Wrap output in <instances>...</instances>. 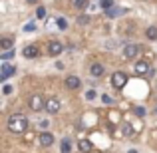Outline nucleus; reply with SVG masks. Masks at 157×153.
Segmentation results:
<instances>
[{"label":"nucleus","instance_id":"nucleus-5","mask_svg":"<svg viewBox=\"0 0 157 153\" xmlns=\"http://www.w3.org/2000/svg\"><path fill=\"white\" fill-rule=\"evenodd\" d=\"M62 52H64V44H62L60 40H52V42L48 44V54H50V56H60Z\"/></svg>","mask_w":157,"mask_h":153},{"label":"nucleus","instance_id":"nucleus-14","mask_svg":"<svg viewBox=\"0 0 157 153\" xmlns=\"http://www.w3.org/2000/svg\"><path fill=\"white\" fill-rule=\"evenodd\" d=\"M60 149H62V153H72V141H70V139H64Z\"/></svg>","mask_w":157,"mask_h":153},{"label":"nucleus","instance_id":"nucleus-24","mask_svg":"<svg viewBox=\"0 0 157 153\" xmlns=\"http://www.w3.org/2000/svg\"><path fill=\"white\" fill-rule=\"evenodd\" d=\"M36 30V24L34 22H30V24H26V26H24V32H34Z\"/></svg>","mask_w":157,"mask_h":153},{"label":"nucleus","instance_id":"nucleus-7","mask_svg":"<svg viewBox=\"0 0 157 153\" xmlns=\"http://www.w3.org/2000/svg\"><path fill=\"white\" fill-rule=\"evenodd\" d=\"M62 107L60 100H56V98H50V100H46V111L48 113H58Z\"/></svg>","mask_w":157,"mask_h":153},{"label":"nucleus","instance_id":"nucleus-23","mask_svg":"<svg viewBox=\"0 0 157 153\" xmlns=\"http://www.w3.org/2000/svg\"><path fill=\"white\" fill-rule=\"evenodd\" d=\"M123 133H125V135H133V129H131L129 123H125V125H123Z\"/></svg>","mask_w":157,"mask_h":153},{"label":"nucleus","instance_id":"nucleus-25","mask_svg":"<svg viewBox=\"0 0 157 153\" xmlns=\"http://www.w3.org/2000/svg\"><path fill=\"white\" fill-rule=\"evenodd\" d=\"M36 16H38V18H44V16H46V10H44V8H38V10H36Z\"/></svg>","mask_w":157,"mask_h":153},{"label":"nucleus","instance_id":"nucleus-17","mask_svg":"<svg viewBox=\"0 0 157 153\" xmlns=\"http://www.w3.org/2000/svg\"><path fill=\"white\" fill-rule=\"evenodd\" d=\"M12 50V40L10 38H2V52Z\"/></svg>","mask_w":157,"mask_h":153},{"label":"nucleus","instance_id":"nucleus-27","mask_svg":"<svg viewBox=\"0 0 157 153\" xmlns=\"http://www.w3.org/2000/svg\"><path fill=\"white\" fill-rule=\"evenodd\" d=\"M86 98H88V100H94V98H96V92H94V90H90V92L86 94Z\"/></svg>","mask_w":157,"mask_h":153},{"label":"nucleus","instance_id":"nucleus-12","mask_svg":"<svg viewBox=\"0 0 157 153\" xmlns=\"http://www.w3.org/2000/svg\"><path fill=\"white\" fill-rule=\"evenodd\" d=\"M22 56L28 58V60H32V58H38V48L36 46H26L22 50Z\"/></svg>","mask_w":157,"mask_h":153},{"label":"nucleus","instance_id":"nucleus-3","mask_svg":"<svg viewBox=\"0 0 157 153\" xmlns=\"http://www.w3.org/2000/svg\"><path fill=\"white\" fill-rule=\"evenodd\" d=\"M125 84H127V74L125 72H113L111 74V86H113V88L121 90Z\"/></svg>","mask_w":157,"mask_h":153},{"label":"nucleus","instance_id":"nucleus-19","mask_svg":"<svg viewBox=\"0 0 157 153\" xmlns=\"http://www.w3.org/2000/svg\"><path fill=\"white\" fill-rule=\"evenodd\" d=\"M0 58H2L4 62L12 60V58H14V50H8V52H2V56H0Z\"/></svg>","mask_w":157,"mask_h":153},{"label":"nucleus","instance_id":"nucleus-22","mask_svg":"<svg viewBox=\"0 0 157 153\" xmlns=\"http://www.w3.org/2000/svg\"><path fill=\"white\" fill-rule=\"evenodd\" d=\"M88 22H90V16H78V24L84 26V24H88Z\"/></svg>","mask_w":157,"mask_h":153},{"label":"nucleus","instance_id":"nucleus-1","mask_svg":"<svg viewBox=\"0 0 157 153\" xmlns=\"http://www.w3.org/2000/svg\"><path fill=\"white\" fill-rule=\"evenodd\" d=\"M8 131H12V133H24L28 127V117L24 113H14L8 117Z\"/></svg>","mask_w":157,"mask_h":153},{"label":"nucleus","instance_id":"nucleus-9","mask_svg":"<svg viewBox=\"0 0 157 153\" xmlns=\"http://www.w3.org/2000/svg\"><path fill=\"white\" fill-rule=\"evenodd\" d=\"M54 143V135L50 133V131H42L40 133V145L42 147H50Z\"/></svg>","mask_w":157,"mask_h":153},{"label":"nucleus","instance_id":"nucleus-29","mask_svg":"<svg viewBox=\"0 0 157 153\" xmlns=\"http://www.w3.org/2000/svg\"><path fill=\"white\" fill-rule=\"evenodd\" d=\"M28 2H30V4H32V2H38V0H28Z\"/></svg>","mask_w":157,"mask_h":153},{"label":"nucleus","instance_id":"nucleus-4","mask_svg":"<svg viewBox=\"0 0 157 153\" xmlns=\"http://www.w3.org/2000/svg\"><path fill=\"white\" fill-rule=\"evenodd\" d=\"M139 54H141V48H139L137 44H127V46L123 48V58H125V60H133Z\"/></svg>","mask_w":157,"mask_h":153},{"label":"nucleus","instance_id":"nucleus-10","mask_svg":"<svg viewBox=\"0 0 157 153\" xmlns=\"http://www.w3.org/2000/svg\"><path fill=\"white\" fill-rule=\"evenodd\" d=\"M78 147H80L82 153H92L94 151V143L88 141V139H80V141H78Z\"/></svg>","mask_w":157,"mask_h":153},{"label":"nucleus","instance_id":"nucleus-2","mask_svg":"<svg viewBox=\"0 0 157 153\" xmlns=\"http://www.w3.org/2000/svg\"><path fill=\"white\" fill-rule=\"evenodd\" d=\"M28 107H30L32 111L46 109V100H44L42 96H38V94H34V96H30V100H28Z\"/></svg>","mask_w":157,"mask_h":153},{"label":"nucleus","instance_id":"nucleus-30","mask_svg":"<svg viewBox=\"0 0 157 153\" xmlns=\"http://www.w3.org/2000/svg\"><path fill=\"white\" fill-rule=\"evenodd\" d=\"M129 153H137V151H135V149H131V151H129Z\"/></svg>","mask_w":157,"mask_h":153},{"label":"nucleus","instance_id":"nucleus-13","mask_svg":"<svg viewBox=\"0 0 157 153\" xmlns=\"http://www.w3.org/2000/svg\"><path fill=\"white\" fill-rule=\"evenodd\" d=\"M90 74H92L94 78H100L101 74H104V66L101 64H94L92 68H90Z\"/></svg>","mask_w":157,"mask_h":153},{"label":"nucleus","instance_id":"nucleus-20","mask_svg":"<svg viewBox=\"0 0 157 153\" xmlns=\"http://www.w3.org/2000/svg\"><path fill=\"white\" fill-rule=\"evenodd\" d=\"M56 24H58V28H60V30H66V28H68V22H66V18H58Z\"/></svg>","mask_w":157,"mask_h":153},{"label":"nucleus","instance_id":"nucleus-15","mask_svg":"<svg viewBox=\"0 0 157 153\" xmlns=\"http://www.w3.org/2000/svg\"><path fill=\"white\" fill-rule=\"evenodd\" d=\"M145 36L149 40H157V26H149V28H147V32H145Z\"/></svg>","mask_w":157,"mask_h":153},{"label":"nucleus","instance_id":"nucleus-28","mask_svg":"<svg viewBox=\"0 0 157 153\" xmlns=\"http://www.w3.org/2000/svg\"><path fill=\"white\" fill-rule=\"evenodd\" d=\"M135 113H137V115H145V109H141V107H135Z\"/></svg>","mask_w":157,"mask_h":153},{"label":"nucleus","instance_id":"nucleus-16","mask_svg":"<svg viewBox=\"0 0 157 153\" xmlns=\"http://www.w3.org/2000/svg\"><path fill=\"white\" fill-rule=\"evenodd\" d=\"M72 6L78 8V10H84L88 6V0H72Z\"/></svg>","mask_w":157,"mask_h":153},{"label":"nucleus","instance_id":"nucleus-18","mask_svg":"<svg viewBox=\"0 0 157 153\" xmlns=\"http://www.w3.org/2000/svg\"><path fill=\"white\" fill-rule=\"evenodd\" d=\"M121 12H123V10H115V6H111V8H109V10H105V14H107V16H109V18H113V16H117V14H121Z\"/></svg>","mask_w":157,"mask_h":153},{"label":"nucleus","instance_id":"nucleus-6","mask_svg":"<svg viewBox=\"0 0 157 153\" xmlns=\"http://www.w3.org/2000/svg\"><path fill=\"white\" fill-rule=\"evenodd\" d=\"M135 74H137V76H145V74H151L153 72V70H151V66H149V62H137V64H135Z\"/></svg>","mask_w":157,"mask_h":153},{"label":"nucleus","instance_id":"nucleus-21","mask_svg":"<svg viewBox=\"0 0 157 153\" xmlns=\"http://www.w3.org/2000/svg\"><path fill=\"white\" fill-rule=\"evenodd\" d=\"M100 4H101V8H104V10H109V8L113 6V4H111V0H101Z\"/></svg>","mask_w":157,"mask_h":153},{"label":"nucleus","instance_id":"nucleus-11","mask_svg":"<svg viewBox=\"0 0 157 153\" xmlns=\"http://www.w3.org/2000/svg\"><path fill=\"white\" fill-rule=\"evenodd\" d=\"M80 86H82L80 78H76V76H68V78H66V88H70V90H78Z\"/></svg>","mask_w":157,"mask_h":153},{"label":"nucleus","instance_id":"nucleus-8","mask_svg":"<svg viewBox=\"0 0 157 153\" xmlns=\"http://www.w3.org/2000/svg\"><path fill=\"white\" fill-rule=\"evenodd\" d=\"M0 72H2V74H0V80H2V82H6L10 76H14V74H16V68H14V66H10V64H4Z\"/></svg>","mask_w":157,"mask_h":153},{"label":"nucleus","instance_id":"nucleus-26","mask_svg":"<svg viewBox=\"0 0 157 153\" xmlns=\"http://www.w3.org/2000/svg\"><path fill=\"white\" fill-rule=\"evenodd\" d=\"M2 92H4V94H6V96H8V94H12V86H8V84H4V88H2Z\"/></svg>","mask_w":157,"mask_h":153}]
</instances>
